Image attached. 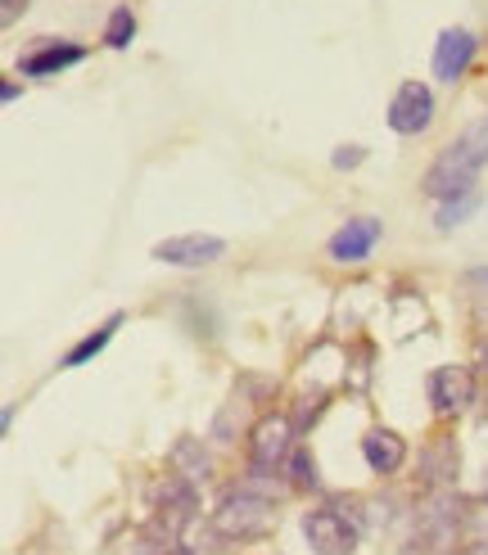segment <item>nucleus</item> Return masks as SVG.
<instances>
[{
  "label": "nucleus",
  "mask_w": 488,
  "mask_h": 555,
  "mask_svg": "<svg viewBox=\"0 0 488 555\" xmlns=\"http://www.w3.org/2000/svg\"><path fill=\"white\" fill-rule=\"evenodd\" d=\"M488 168V114L475 118L457 141L444 145V154L429 163L425 177H421V194L429 199H457V194L475 190V177Z\"/></svg>",
  "instance_id": "1"
},
{
  "label": "nucleus",
  "mask_w": 488,
  "mask_h": 555,
  "mask_svg": "<svg viewBox=\"0 0 488 555\" xmlns=\"http://www.w3.org/2000/svg\"><path fill=\"white\" fill-rule=\"evenodd\" d=\"M208 524H213V529L222 533L227 542H235V538H258V533L271 529V506L262 502V496L235 492V496H227V502L213 511Z\"/></svg>",
  "instance_id": "2"
},
{
  "label": "nucleus",
  "mask_w": 488,
  "mask_h": 555,
  "mask_svg": "<svg viewBox=\"0 0 488 555\" xmlns=\"http://www.w3.org/2000/svg\"><path fill=\"white\" fill-rule=\"evenodd\" d=\"M475 54H479V37L471 33V27H444L439 41H434L429 68H434V77H439L444 87H457V81L471 73Z\"/></svg>",
  "instance_id": "3"
},
{
  "label": "nucleus",
  "mask_w": 488,
  "mask_h": 555,
  "mask_svg": "<svg viewBox=\"0 0 488 555\" xmlns=\"http://www.w3.org/2000/svg\"><path fill=\"white\" fill-rule=\"evenodd\" d=\"M150 258L163 267H208L217 258H227V240L222 235H204V231H190V235H172V240H158L150 248Z\"/></svg>",
  "instance_id": "4"
},
{
  "label": "nucleus",
  "mask_w": 488,
  "mask_h": 555,
  "mask_svg": "<svg viewBox=\"0 0 488 555\" xmlns=\"http://www.w3.org/2000/svg\"><path fill=\"white\" fill-rule=\"evenodd\" d=\"M385 122H389V131H398V135H421V131H429V122H434V91L425 87V81H402V87L394 91V100H389Z\"/></svg>",
  "instance_id": "5"
},
{
  "label": "nucleus",
  "mask_w": 488,
  "mask_h": 555,
  "mask_svg": "<svg viewBox=\"0 0 488 555\" xmlns=\"http://www.w3.org/2000/svg\"><path fill=\"white\" fill-rule=\"evenodd\" d=\"M304 538L317 555H352L358 551V529L348 524V515H339L331 506L304 515Z\"/></svg>",
  "instance_id": "6"
},
{
  "label": "nucleus",
  "mask_w": 488,
  "mask_h": 555,
  "mask_svg": "<svg viewBox=\"0 0 488 555\" xmlns=\"http://www.w3.org/2000/svg\"><path fill=\"white\" fill-rule=\"evenodd\" d=\"M380 235H385V221L380 217H348L344 227L331 235V244H325V254H331V262H339V267H358V262L371 258Z\"/></svg>",
  "instance_id": "7"
},
{
  "label": "nucleus",
  "mask_w": 488,
  "mask_h": 555,
  "mask_svg": "<svg viewBox=\"0 0 488 555\" xmlns=\"http://www.w3.org/2000/svg\"><path fill=\"white\" fill-rule=\"evenodd\" d=\"M425 393L439 415H457L475 402V375L471 366H434L425 379Z\"/></svg>",
  "instance_id": "8"
},
{
  "label": "nucleus",
  "mask_w": 488,
  "mask_h": 555,
  "mask_svg": "<svg viewBox=\"0 0 488 555\" xmlns=\"http://www.w3.org/2000/svg\"><path fill=\"white\" fill-rule=\"evenodd\" d=\"M290 438H294V425L285 415H262L249 434V456H254V469H277L285 456H290Z\"/></svg>",
  "instance_id": "9"
},
{
  "label": "nucleus",
  "mask_w": 488,
  "mask_h": 555,
  "mask_svg": "<svg viewBox=\"0 0 488 555\" xmlns=\"http://www.w3.org/2000/svg\"><path fill=\"white\" fill-rule=\"evenodd\" d=\"M81 60H87V46H77V41H46V46L23 54L18 73L23 77H60V73L77 68Z\"/></svg>",
  "instance_id": "10"
},
{
  "label": "nucleus",
  "mask_w": 488,
  "mask_h": 555,
  "mask_svg": "<svg viewBox=\"0 0 488 555\" xmlns=\"http://www.w3.org/2000/svg\"><path fill=\"white\" fill-rule=\"evenodd\" d=\"M362 461H367L371 475H398L407 465V442L394 429H371L362 438Z\"/></svg>",
  "instance_id": "11"
},
{
  "label": "nucleus",
  "mask_w": 488,
  "mask_h": 555,
  "mask_svg": "<svg viewBox=\"0 0 488 555\" xmlns=\"http://www.w3.org/2000/svg\"><path fill=\"white\" fill-rule=\"evenodd\" d=\"M123 321H127V312H108V317H104V321L91 330L87 339H77V344L64 352V371H77V366H87L91 357H100L108 344H114V335L123 330Z\"/></svg>",
  "instance_id": "12"
},
{
  "label": "nucleus",
  "mask_w": 488,
  "mask_h": 555,
  "mask_svg": "<svg viewBox=\"0 0 488 555\" xmlns=\"http://www.w3.org/2000/svg\"><path fill=\"white\" fill-rule=\"evenodd\" d=\"M457 465H461L457 438H452V434H434V438H429V448H425V456H421L425 479H429V483H448V479L457 475Z\"/></svg>",
  "instance_id": "13"
},
{
  "label": "nucleus",
  "mask_w": 488,
  "mask_h": 555,
  "mask_svg": "<svg viewBox=\"0 0 488 555\" xmlns=\"http://www.w3.org/2000/svg\"><path fill=\"white\" fill-rule=\"evenodd\" d=\"M154 502H158V511L190 515V511H195V488H190V479L177 469V475H168V479L154 483Z\"/></svg>",
  "instance_id": "14"
},
{
  "label": "nucleus",
  "mask_w": 488,
  "mask_h": 555,
  "mask_svg": "<svg viewBox=\"0 0 488 555\" xmlns=\"http://www.w3.org/2000/svg\"><path fill=\"white\" fill-rule=\"evenodd\" d=\"M131 37H136V10H131V5L108 10V18H104V37H100V41H104L108 50H127Z\"/></svg>",
  "instance_id": "15"
},
{
  "label": "nucleus",
  "mask_w": 488,
  "mask_h": 555,
  "mask_svg": "<svg viewBox=\"0 0 488 555\" xmlns=\"http://www.w3.org/2000/svg\"><path fill=\"white\" fill-rule=\"evenodd\" d=\"M475 208H479V194H475V190L457 194V199H444V204H439V217H434V227H439V231H452V227H461V221H466Z\"/></svg>",
  "instance_id": "16"
},
{
  "label": "nucleus",
  "mask_w": 488,
  "mask_h": 555,
  "mask_svg": "<svg viewBox=\"0 0 488 555\" xmlns=\"http://www.w3.org/2000/svg\"><path fill=\"white\" fill-rule=\"evenodd\" d=\"M172 461L181 465V475H185V479L208 475V456L200 452V442H195V438H181V442H177V452H172Z\"/></svg>",
  "instance_id": "17"
},
{
  "label": "nucleus",
  "mask_w": 488,
  "mask_h": 555,
  "mask_svg": "<svg viewBox=\"0 0 488 555\" xmlns=\"http://www.w3.org/2000/svg\"><path fill=\"white\" fill-rule=\"evenodd\" d=\"M290 469H294V488H317V465L304 452L290 456Z\"/></svg>",
  "instance_id": "18"
},
{
  "label": "nucleus",
  "mask_w": 488,
  "mask_h": 555,
  "mask_svg": "<svg viewBox=\"0 0 488 555\" xmlns=\"http://www.w3.org/2000/svg\"><path fill=\"white\" fill-rule=\"evenodd\" d=\"M362 158H367V150H362V145H344V150H335V158H331V163L344 172V168H358Z\"/></svg>",
  "instance_id": "19"
},
{
  "label": "nucleus",
  "mask_w": 488,
  "mask_h": 555,
  "mask_svg": "<svg viewBox=\"0 0 488 555\" xmlns=\"http://www.w3.org/2000/svg\"><path fill=\"white\" fill-rule=\"evenodd\" d=\"M0 100L14 104V100H18V81H5V87H0Z\"/></svg>",
  "instance_id": "20"
},
{
  "label": "nucleus",
  "mask_w": 488,
  "mask_h": 555,
  "mask_svg": "<svg viewBox=\"0 0 488 555\" xmlns=\"http://www.w3.org/2000/svg\"><path fill=\"white\" fill-rule=\"evenodd\" d=\"M471 555H488V542H484V546H475V551H471Z\"/></svg>",
  "instance_id": "21"
}]
</instances>
